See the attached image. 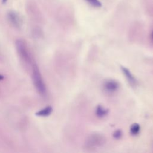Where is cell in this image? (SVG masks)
<instances>
[{
  "label": "cell",
  "instance_id": "1",
  "mask_svg": "<svg viewBox=\"0 0 153 153\" xmlns=\"http://www.w3.org/2000/svg\"><path fill=\"white\" fill-rule=\"evenodd\" d=\"M32 78L34 85L38 92L42 96L46 94V87L40 73L39 69L36 64L32 66Z\"/></svg>",
  "mask_w": 153,
  "mask_h": 153
},
{
  "label": "cell",
  "instance_id": "2",
  "mask_svg": "<svg viewBox=\"0 0 153 153\" xmlns=\"http://www.w3.org/2000/svg\"><path fill=\"white\" fill-rule=\"evenodd\" d=\"M106 142L103 135L99 133H93L90 134L86 139L85 146L88 148H94L101 146Z\"/></svg>",
  "mask_w": 153,
  "mask_h": 153
},
{
  "label": "cell",
  "instance_id": "3",
  "mask_svg": "<svg viewBox=\"0 0 153 153\" xmlns=\"http://www.w3.org/2000/svg\"><path fill=\"white\" fill-rule=\"evenodd\" d=\"M16 46L20 57L23 62L29 63L30 62V57L25 43L22 40L18 39L16 42Z\"/></svg>",
  "mask_w": 153,
  "mask_h": 153
},
{
  "label": "cell",
  "instance_id": "4",
  "mask_svg": "<svg viewBox=\"0 0 153 153\" xmlns=\"http://www.w3.org/2000/svg\"><path fill=\"white\" fill-rule=\"evenodd\" d=\"M8 20L10 23L16 27H20L22 25V19L20 15L14 11H10L7 14Z\"/></svg>",
  "mask_w": 153,
  "mask_h": 153
},
{
  "label": "cell",
  "instance_id": "5",
  "mask_svg": "<svg viewBox=\"0 0 153 153\" xmlns=\"http://www.w3.org/2000/svg\"><path fill=\"white\" fill-rule=\"evenodd\" d=\"M121 69L128 81V82L131 87H135L137 85V81L130 70L124 66H121Z\"/></svg>",
  "mask_w": 153,
  "mask_h": 153
},
{
  "label": "cell",
  "instance_id": "6",
  "mask_svg": "<svg viewBox=\"0 0 153 153\" xmlns=\"http://www.w3.org/2000/svg\"><path fill=\"white\" fill-rule=\"evenodd\" d=\"M104 89L108 92H114L117 91L119 87V84L118 82L114 80H108L105 82L103 84Z\"/></svg>",
  "mask_w": 153,
  "mask_h": 153
},
{
  "label": "cell",
  "instance_id": "7",
  "mask_svg": "<svg viewBox=\"0 0 153 153\" xmlns=\"http://www.w3.org/2000/svg\"><path fill=\"white\" fill-rule=\"evenodd\" d=\"M108 112H109V110L108 109L105 108L104 107H103L101 105H98L96 107V111H95L96 115L99 118L105 117V116H106L108 115Z\"/></svg>",
  "mask_w": 153,
  "mask_h": 153
},
{
  "label": "cell",
  "instance_id": "8",
  "mask_svg": "<svg viewBox=\"0 0 153 153\" xmlns=\"http://www.w3.org/2000/svg\"><path fill=\"white\" fill-rule=\"evenodd\" d=\"M52 111H53L52 107L50 106H48L39 110V111L36 112L35 115L39 117H47L51 114Z\"/></svg>",
  "mask_w": 153,
  "mask_h": 153
},
{
  "label": "cell",
  "instance_id": "9",
  "mask_svg": "<svg viewBox=\"0 0 153 153\" xmlns=\"http://www.w3.org/2000/svg\"><path fill=\"white\" fill-rule=\"evenodd\" d=\"M140 131V126L137 123L133 124L130 127V133L132 135H137Z\"/></svg>",
  "mask_w": 153,
  "mask_h": 153
},
{
  "label": "cell",
  "instance_id": "10",
  "mask_svg": "<svg viewBox=\"0 0 153 153\" xmlns=\"http://www.w3.org/2000/svg\"><path fill=\"white\" fill-rule=\"evenodd\" d=\"M85 1L93 7L99 8L102 6V4L99 0H85Z\"/></svg>",
  "mask_w": 153,
  "mask_h": 153
},
{
  "label": "cell",
  "instance_id": "11",
  "mask_svg": "<svg viewBox=\"0 0 153 153\" xmlns=\"http://www.w3.org/2000/svg\"><path fill=\"white\" fill-rule=\"evenodd\" d=\"M123 135V133L121 131V130H115L114 133H113V137L115 138V139H119Z\"/></svg>",
  "mask_w": 153,
  "mask_h": 153
},
{
  "label": "cell",
  "instance_id": "12",
  "mask_svg": "<svg viewBox=\"0 0 153 153\" xmlns=\"http://www.w3.org/2000/svg\"><path fill=\"white\" fill-rule=\"evenodd\" d=\"M4 79V76L3 75H1L0 74V81H1V80H2Z\"/></svg>",
  "mask_w": 153,
  "mask_h": 153
},
{
  "label": "cell",
  "instance_id": "13",
  "mask_svg": "<svg viewBox=\"0 0 153 153\" xmlns=\"http://www.w3.org/2000/svg\"><path fill=\"white\" fill-rule=\"evenodd\" d=\"M7 1V0H2V3L3 4H5V3H6V2Z\"/></svg>",
  "mask_w": 153,
  "mask_h": 153
},
{
  "label": "cell",
  "instance_id": "14",
  "mask_svg": "<svg viewBox=\"0 0 153 153\" xmlns=\"http://www.w3.org/2000/svg\"><path fill=\"white\" fill-rule=\"evenodd\" d=\"M151 38L153 39V30H152V33H151Z\"/></svg>",
  "mask_w": 153,
  "mask_h": 153
}]
</instances>
